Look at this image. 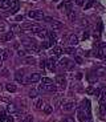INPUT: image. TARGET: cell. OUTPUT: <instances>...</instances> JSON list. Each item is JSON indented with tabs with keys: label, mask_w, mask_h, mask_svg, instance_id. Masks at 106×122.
Wrapping results in <instances>:
<instances>
[{
	"label": "cell",
	"mask_w": 106,
	"mask_h": 122,
	"mask_svg": "<svg viewBox=\"0 0 106 122\" xmlns=\"http://www.w3.org/2000/svg\"><path fill=\"white\" fill-rule=\"evenodd\" d=\"M82 107H84V109H86V117H89V118H90V116H91V114H90V101L85 100Z\"/></svg>",
	"instance_id": "8fae6325"
},
{
	"label": "cell",
	"mask_w": 106,
	"mask_h": 122,
	"mask_svg": "<svg viewBox=\"0 0 106 122\" xmlns=\"http://www.w3.org/2000/svg\"><path fill=\"white\" fill-rule=\"evenodd\" d=\"M28 17L40 21V20L44 19V13H42V11H29V12H28Z\"/></svg>",
	"instance_id": "6da1fadb"
},
{
	"label": "cell",
	"mask_w": 106,
	"mask_h": 122,
	"mask_svg": "<svg viewBox=\"0 0 106 122\" xmlns=\"http://www.w3.org/2000/svg\"><path fill=\"white\" fill-rule=\"evenodd\" d=\"M103 106H105V109H106V101H105V102H103Z\"/></svg>",
	"instance_id": "9f6ffc18"
},
{
	"label": "cell",
	"mask_w": 106,
	"mask_h": 122,
	"mask_svg": "<svg viewBox=\"0 0 106 122\" xmlns=\"http://www.w3.org/2000/svg\"><path fill=\"white\" fill-rule=\"evenodd\" d=\"M93 3H94V0H88V3L85 4V9H89V8H91V5H93Z\"/></svg>",
	"instance_id": "d590c367"
},
{
	"label": "cell",
	"mask_w": 106,
	"mask_h": 122,
	"mask_svg": "<svg viewBox=\"0 0 106 122\" xmlns=\"http://www.w3.org/2000/svg\"><path fill=\"white\" fill-rule=\"evenodd\" d=\"M49 24H50V27L53 28V29H60V28H62L64 27V24L61 21H57V20H52L50 23H49Z\"/></svg>",
	"instance_id": "7c38bea8"
},
{
	"label": "cell",
	"mask_w": 106,
	"mask_h": 122,
	"mask_svg": "<svg viewBox=\"0 0 106 122\" xmlns=\"http://www.w3.org/2000/svg\"><path fill=\"white\" fill-rule=\"evenodd\" d=\"M20 30H21V28L19 27L17 24H12V32H13V35H15V33H19Z\"/></svg>",
	"instance_id": "4316f807"
},
{
	"label": "cell",
	"mask_w": 106,
	"mask_h": 122,
	"mask_svg": "<svg viewBox=\"0 0 106 122\" xmlns=\"http://www.w3.org/2000/svg\"><path fill=\"white\" fill-rule=\"evenodd\" d=\"M21 28H23V29H29L30 30V28H32V23H25V24L21 25Z\"/></svg>",
	"instance_id": "836d02e7"
},
{
	"label": "cell",
	"mask_w": 106,
	"mask_h": 122,
	"mask_svg": "<svg viewBox=\"0 0 106 122\" xmlns=\"http://www.w3.org/2000/svg\"><path fill=\"white\" fill-rule=\"evenodd\" d=\"M13 121H15V119H13V117H11V116L7 117V122H13Z\"/></svg>",
	"instance_id": "f907efd6"
},
{
	"label": "cell",
	"mask_w": 106,
	"mask_h": 122,
	"mask_svg": "<svg viewBox=\"0 0 106 122\" xmlns=\"http://www.w3.org/2000/svg\"><path fill=\"white\" fill-rule=\"evenodd\" d=\"M3 61V58H1V49H0V62Z\"/></svg>",
	"instance_id": "11a10c76"
},
{
	"label": "cell",
	"mask_w": 106,
	"mask_h": 122,
	"mask_svg": "<svg viewBox=\"0 0 106 122\" xmlns=\"http://www.w3.org/2000/svg\"><path fill=\"white\" fill-rule=\"evenodd\" d=\"M88 37H89V33H88V32H86V33H84V40L88 39Z\"/></svg>",
	"instance_id": "db71d44e"
},
{
	"label": "cell",
	"mask_w": 106,
	"mask_h": 122,
	"mask_svg": "<svg viewBox=\"0 0 106 122\" xmlns=\"http://www.w3.org/2000/svg\"><path fill=\"white\" fill-rule=\"evenodd\" d=\"M17 55L21 57V56H25V52H24V51H19V52H17Z\"/></svg>",
	"instance_id": "816d5d0a"
},
{
	"label": "cell",
	"mask_w": 106,
	"mask_h": 122,
	"mask_svg": "<svg viewBox=\"0 0 106 122\" xmlns=\"http://www.w3.org/2000/svg\"><path fill=\"white\" fill-rule=\"evenodd\" d=\"M37 96H39V92H37L36 89H32V90L29 92V97L30 98H36Z\"/></svg>",
	"instance_id": "484cf974"
},
{
	"label": "cell",
	"mask_w": 106,
	"mask_h": 122,
	"mask_svg": "<svg viewBox=\"0 0 106 122\" xmlns=\"http://www.w3.org/2000/svg\"><path fill=\"white\" fill-rule=\"evenodd\" d=\"M76 12H74V11H72V12H69L68 13V17H69V20L70 21H73V20H76Z\"/></svg>",
	"instance_id": "f1b7e54d"
},
{
	"label": "cell",
	"mask_w": 106,
	"mask_h": 122,
	"mask_svg": "<svg viewBox=\"0 0 106 122\" xmlns=\"http://www.w3.org/2000/svg\"><path fill=\"white\" fill-rule=\"evenodd\" d=\"M41 29H42V28H41V27H39V25H36V24H32V28H30L32 33H39V32H40Z\"/></svg>",
	"instance_id": "7402d4cb"
},
{
	"label": "cell",
	"mask_w": 106,
	"mask_h": 122,
	"mask_svg": "<svg viewBox=\"0 0 106 122\" xmlns=\"http://www.w3.org/2000/svg\"><path fill=\"white\" fill-rule=\"evenodd\" d=\"M1 58H3V61L8 58V51L7 49H1Z\"/></svg>",
	"instance_id": "f546056e"
},
{
	"label": "cell",
	"mask_w": 106,
	"mask_h": 122,
	"mask_svg": "<svg viewBox=\"0 0 106 122\" xmlns=\"http://www.w3.org/2000/svg\"><path fill=\"white\" fill-rule=\"evenodd\" d=\"M56 64H57V61H56L55 57H50L46 61V66H48V69L50 70V72H53V70L56 69Z\"/></svg>",
	"instance_id": "277c9868"
},
{
	"label": "cell",
	"mask_w": 106,
	"mask_h": 122,
	"mask_svg": "<svg viewBox=\"0 0 106 122\" xmlns=\"http://www.w3.org/2000/svg\"><path fill=\"white\" fill-rule=\"evenodd\" d=\"M53 1H58V0H53Z\"/></svg>",
	"instance_id": "680465c9"
},
{
	"label": "cell",
	"mask_w": 106,
	"mask_h": 122,
	"mask_svg": "<svg viewBox=\"0 0 106 122\" xmlns=\"http://www.w3.org/2000/svg\"><path fill=\"white\" fill-rule=\"evenodd\" d=\"M58 64L61 65V66H64V68H68V69H70V68H72V65H73V62L72 61L69 60V58H61L60 61H58Z\"/></svg>",
	"instance_id": "3957f363"
},
{
	"label": "cell",
	"mask_w": 106,
	"mask_h": 122,
	"mask_svg": "<svg viewBox=\"0 0 106 122\" xmlns=\"http://www.w3.org/2000/svg\"><path fill=\"white\" fill-rule=\"evenodd\" d=\"M7 113L9 114H15L16 113V107L13 104H8V106H7Z\"/></svg>",
	"instance_id": "ac0fdd59"
},
{
	"label": "cell",
	"mask_w": 106,
	"mask_h": 122,
	"mask_svg": "<svg viewBox=\"0 0 106 122\" xmlns=\"http://www.w3.org/2000/svg\"><path fill=\"white\" fill-rule=\"evenodd\" d=\"M48 37H49V39H56L57 36H56L55 32H48Z\"/></svg>",
	"instance_id": "b9f144b4"
},
{
	"label": "cell",
	"mask_w": 106,
	"mask_h": 122,
	"mask_svg": "<svg viewBox=\"0 0 106 122\" xmlns=\"http://www.w3.org/2000/svg\"><path fill=\"white\" fill-rule=\"evenodd\" d=\"M9 8H11L9 0H0V9H9Z\"/></svg>",
	"instance_id": "4fadbf2b"
},
{
	"label": "cell",
	"mask_w": 106,
	"mask_h": 122,
	"mask_svg": "<svg viewBox=\"0 0 106 122\" xmlns=\"http://www.w3.org/2000/svg\"><path fill=\"white\" fill-rule=\"evenodd\" d=\"M44 90L50 92V93H57V86L55 84H48V85H44Z\"/></svg>",
	"instance_id": "9c48e42d"
},
{
	"label": "cell",
	"mask_w": 106,
	"mask_h": 122,
	"mask_svg": "<svg viewBox=\"0 0 106 122\" xmlns=\"http://www.w3.org/2000/svg\"><path fill=\"white\" fill-rule=\"evenodd\" d=\"M41 80V74L40 73H32L29 76V82H39Z\"/></svg>",
	"instance_id": "30bf717a"
},
{
	"label": "cell",
	"mask_w": 106,
	"mask_h": 122,
	"mask_svg": "<svg viewBox=\"0 0 106 122\" xmlns=\"http://www.w3.org/2000/svg\"><path fill=\"white\" fill-rule=\"evenodd\" d=\"M23 19H24V16H23V15H19V16H16V17H15V20H16V21H23Z\"/></svg>",
	"instance_id": "7dc6e473"
},
{
	"label": "cell",
	"mask_w": 106,
	"mask_h": 122,
	"mask_svg": "<svg viewBox=\"0 0 106 122\" xmlns=\"http://www.w3.org/2000/svg\"><path fill=\"white\" fill-rule=\"evenodd\" d=\"M88 122H93V121H91V119H89V121H88Z\"/></svg>",
	"instance_id": "6f0895ef"
},
{
	"label": "cell",
	"mask_w": 106,
	"mask_h": 122,
	"mask_svg": "<svg viewBox=\"0 0 106 122\" xmlns=\"http://www.w3.org/2000/svg\"><path fill=\"white\" fill-rule=\"evenodd\" d=\"M23 122H27V121H23Z\"/></svg>",
	"instance_id": "91938a15"
},
{
	"label": "cell",
	"mask_w": 106,
	"mask_h": 122,
	"mask_svg": "<svg viewBox=\"0 0 106 122\" xmlns=\"http://www.w3.org/2000/svg\"><path fill=\"white\" fill-rule=\"evenodd\" d=\"M48 48H50V45H49V41L44 40V41H42V44H41V49H48Z\"/></svg>",
	"instance_id": "4dcf8cb0"
},
{
	"label": "cell",
	"mask_w": 106,
	"mask_h": 122,
	"mask_svg": "<svg viewBox=\"0 0 106 122\" xmlns=\"http://www.w3.org/2000/svg\"><path fill=\"white\" fill-rule=\"evenodd\" d=\"M45 65H46V61H44V60H41V62H40V68H41L42 70L45 69Z\"/></svg>",
	"instance_id": "f6af8a7d"
},
{
	"label": "cell",
	"mask_w": 106,
	"mask_h": 122,
	"mask_svg": "<svg viewBox=\"0 0 106 122\" xmlns=\"http://www.w3.org/2000/svg\"><path fill=\"white\" fill-rule=\"evenodd\" d=\"M62 110L64 112H72L73 109H74V102L73 101H69V102H65V104L62 105Z\"/></svg>",
	"instance_id": "52a82bcc"
},
{
	"label": "cell",
	"mask_w": 106,
	"mask_h": 122,
	"mask_svg": "<svg viewBox=\"0 0 106 122\" xmlns=\"http://www.w3.org/2000/svg\"><path fill=\"white\" fill-rule=\"evenodd\" d=\"M56 43H57V40H56V39H49V45H50V48H52V46H55Z\"/></svg>",
	"instance_id": "74e56055"
},
{
	"label": "cell",
	"mask_w": 106,
	"mask_h": 122,
	"mask_svg": "<svg viewBox=\"0 0 106 122\" xmlns=\"http://www.w3.org/2000/svg\"><path fill=\"white\" fill-rule=\"evenodd\" d=\"M62 122H74V118H72V117H65Z\"/></svg>",
	"instance_id": "ab89813d"
},
{
	"label": "cell",
	"mask_w": 106,
	"mask_h": 122,
	"mask_svg": "<svg viewBox=\"0 0 106 122\" xmlns=\"http://www.w3.org/2000/svg\"><path fill=\"white\" fill-rule=\"evenodd\" d=\"M42 106H44V101H42V98H37L36 102H35V107H36V109H42Z\"/></svg>",
	"instance_id": "d6986e66"
},
{
	"label": "cell",
	"mask_w": 106,
	"mask_h": 122,
	"mask_svg": "<svg viewBox=\"0 0 106 122\" xmlns=\"http://www.w3.org/2000/svg\"><path fill=\"white\" fill-rule=\"evenodd\" d=\"M56 82H57L60 86L64 88V86L66 85V78H65L62 74H58V76H56Z\"/></svg>",
	"instance_id": "ba28073f"
},
{
	"label": "cell",
	"mask_w": 106,
	"mask_h": 122,
	"mask_svg": "<svg viewBox=\"0 0 106 122\" xmlns=\"http://www.w3.org/2000/svg\"><path fill=\"white\" fill-rule=\"evenodd\" d=\"M61 52H62V48L58 45H55L53 46V51H52V53H53V56H60Z\"/></svg>",
	"instance_id": "e0dca14e"
},
{
	"label": "cell",
	"mask_w": 106,
	"mask_h": 122,
	"mask_svg": "<svg viewBox=\"0 0 106 122\" xmlns=\"http://www.w3.org/2000/svg\"><path fill=\"white\" fill-rule=\"evenodd\" d=\"M35 1H37V0H35Z\"/></svg>",
	"instance_id": "94428289"
},
{
	"label": "cell",
	"mask_w": 106,
	"mask_h": 122,
	"mask_svg": "<svg viewBox=\"0 0 106 122\" xmlns=\"http://www.w3.org/2000/svg\"><path fill=\"white\" fill-rule=\"evenodd\" d=\"M74 61H76L77 64H80V65L84 62V61H82V57H80V56H76V57H74Z\"/></svg>",
	"instance_id": "8d00e7d4"
},
{
	"label": "cell",
	"mask_w": 106,
	"mask_h": 122,
	"mask_svg": "<svg viewBox=\"0 0 106 122\" xmlns=\"http://www.w3.org/2000/svg\"><path fill=\"white\" fill-rule=\"evenodd\" d=\"M37 35H39V36L41 37V39H44V40H45L46 37H48V32H46L45 29H41V30L39 32V33H37Z\"/></svg>",
	"instance_id": "d4e9b609"
},
{
	"label": "cell",
	"mask_w": 106,
	"mask_h": 122,
	"mask_svg": "<svg viewBox=\"0 0 106 122\" xmlns=\"http://www.w3.org/2000/svg\"><path fill=\"white\" fill-rule=\"evenodd\" d=\"M25 64L27 65H35L36 64V60H35V57H27L25 58Z\"/></svg>",
	"instance_id": "cb8c5ba5"
},
{
	"label": "cell",
	"mask_w": 106,
	"mask_h": 122,
	"mask_svg": "<svg viewBox=\"0 0 106 122\" xmlns=\"http://www.w3.org/2000/svg\"><path fill=\"white\" fill-rule=\"evenodd\" d=\"M78 119L80 121H85V116H84V113H82L81 110L78 112Z\"/></svg>",
	"instance_id": "f35d334b"
},
{
	"label": "cell",
	"mask_w": 106,
	"mask_h": 122,
	"mask_svg": "<svg viewBox=\"0 0 106 122\" xmlns=\"http://www.w3.org/2000/svg\"><path fill=\"white\" fill-rule=\"evenodd\" d=\"M58 8L64 9L66 13H69V12H72V11H73V3L70 1V0H64V3H61Z\"/></svg>",
	"instance_id": "7a4b0ae2"
},
{
	"label": "cell",
	"mask_w": 106,
	"mask_h": 122,
	"mask_svg": "<svg viewBox=\"0 0 106 122\" xmlns=\"http://www.w3.org/2000/svg\"><path fill=\"white\" fill-rule=\"evenodd\" d=\"M41 81H42V84H44V85H48V84H53V81H52L50 78H48V77H42Z\"/></svg>",
	"instance_id": "83f0119b"
},
{
	"label": "cell",
	"mask_w": 106,
	"mask_h": 122,
	"mask_svg": "<svg viewBox=\"0 0 106 122\" xmlns=\"http://www.w3.org/2000/svg\"><path fill=\"white\" fill-rule=\"evenodd\" d=\"M94 55L97 56L98 58H102V57H103V51H102V49H97V51H96V53H94Z\"/></svg>",
	"instance_id": "1f68e13d"
},
{
	"label": "cell",
	"mask_w": 106,
	"mask_h": 122,
	"mask_svg": "<svg viewBox=\"0 0 106 122\" xmlns=\"http://www.w3.org/2000/svg\"><path fill=\"white\" fill-rule=\"evenodd\" d=\"M15 78H16V81H23V78H24V72L23 70L15 72Z\"/></svg>",
	"instance_id": "2e32d148"
},
{
	"label": "cell",
	"mask_w": 106,
	"mask_h": 122,
	"mask_svg": "<svg viewBox=\"0 0 106 122\" xmlns=\"http://www.w3.org/2000/svg\"><path fill=\"white\" fill-rule=\"evenodd\" d=\"M64 52L68 53V55H76V49H74V46H69V48L64 49Z\"/></svg>",
	"instance_id": "603a6c76"
},
{
	"label": "cell",
	"mask_w": 106,
	"mask_h": 122,
	"mask_svg": "<svg viewBox=\"0 0 106 122\" xmlns=\"http://www.w3.org/2000/svg\"><path fill=\"white\" fill-rule=\"evenodd\" d=\"M5 89L9 92V93H15V92L17 90V88H16V85H15V84H8V85L5 86Z\"/></svg>",
	"instance_id": "44dd1931"
},
{
	"label": "cell",
	"mask_w": 106,
	"mask_h": 122,
	"mask_svg": "<svg viewBox=\"0 0 106 122\" xmlns=\"http://www.w3.org/2000/svg\"><path fill=\"white\" fill-rule=\"evenodd\" d=\"M44 21H46V23H50L52 20H53V17H49V16H44V19H42Z\"/></svg>",
	"instance_id": "ee69618b"
},
{
	"label": "cell",
	"mask_w": 106,
	"mask_h": 122,
	"mask_svg": "<svg viewBox=\"0 0 106 122\" xmlns=\"http://www.w3.org/2000/svg\"><path fill=\"white\" fill-rule=\"evenodd\" d=\"M68 41H69L70 46H76L77 44L80 43V39H78V36H77V35H70Z\"/></svg>",
	"instance_id": "8992f818"
},
{
	"label": "cell",
	"mask_w": 106,
	"mask_h": 122,
	"mask_svg": "<svg viewBox=\"0 0 106 122\" xmlns=\"http://www.w3.org/2000/svg\"><path fill=\"white\" fill-rule=\"evenodd\" d=\"M98 98H100L101 101L106 100V89H103V90L101 92V94H100V97H98Z\"/></svg>",
	"instance_id": "d6a6232c"
},
{
	"label": "cell",
	"mask_w": 106,
	"mask_h": 122,
	"mask_svg": "<svg viewBox=\"0 0 106 122\" xmlns=\"http://www.w3.org/2000/svg\"><path fill=\"white\" fill-rule=\"evenodd\" d=\"M84 3H85V0H76L77 5H84Z\"/></svg>",
	"instance_id": "c3c4849f"
},
{
	"label": "cell",
	"mask_w": 106,
	"mask_h": 122,
	"mask_svg": "<svg viewBox=\"0 0 106 122\" xmlns=\"http://www.w3.org/2000/svg\"><path fill=\"white\" fill-rule=\"evenodd\" d=\"M19 8H20V1L19 0H13V1H11V13H16L19 11Z\"/></svg>",
	"instance_id": "5b68a950"
},
{
	"label": "cell",
	"mask_w": 106,
	"mask_h": 122,
	"mask_svg": "<svg viewBox=\"0 0 106 122\" xmlns=\"http://www.w3.org/2000/svg\"><path fill=\"white\" fill-rule=\"evenodd\" d=\"M96 97H100V94H101V90L100 89H94V93H93Z\"/></svg>",
	"instance_id": "bcb514c9"
},
{
	"label": "cell",
	"mask_w": 106,
	"mask_h": 122,
	"mask_svg": "<svg viewBox=\"0 0 106 122\" xmlns=\"http://www.w3.org/2000/svg\"><path fill=\"white\" fill-rule=\"evenodd\" d=\"M4 119H7V114H5V112H0V122H3Z\"/></svg>",
	"instance_id": "e575fe53"
},
{
	"label": "cell",
	"mask_w": 106,
	"mask_h": 122,
	"mask_svg": "<svg viewBox=\"0 0 106 122\" xmlns=\"http://www.w3.org/2000/svg\"><path fill=\"white\" fill-rule=\"evenodd\" d=\"M105 113H106V109L103 106V104H101V114H105Z\"/></svg>",
	"instance_id": "681fc988"
},
{
	"label": "cell",
	"mask_w": 106,
	"mask_h": 122,
	"mask_svg": "<svg viewBox=\"0 0 106 122\" xmlns=\"http://www.w3.org/2000/svg\"><path fill=\"white\" fill-rule=\"evenodd\" d=\"M86 93H88V94H93V93H94V88H91V86H89V88L86 89Z\"/></svg>",
	"instance_id": "7bdbcfd3"
},
{
	"label": "cell",
	"mask_w": 106,
	"mask_h": 122,
	"mask_svg": "<svg viewBox=\"0 0 106 122\" xmlns=\"http://www.w3.org/2000/svg\"><path fill=\"white\" fill-rule=\"evenodd\" d=\"M25 121H27V122H33V118H32V117H27V119H25Z\"/></svg>",
	"instance_id": "f5cc1de1"
},
{
	"label": "cell",
	"mask_w": 106,
	"mask_h": 122,
	"mask_svg": "<svg viewBox=\"0 0 106 122\" xmlns=\"http://www.w3.org/2000/svg\"><path fill=\"white\" fill-rule=\"evenodd\" d=\"M8 25H7V23L4 21H0V33H5V32H8Z\"/></svg>",
	"instance_id": "ffe728a7"
},
{
	"label": "cell",
	"mask_w": 106,
	"mask_h": 122,
	"mask_svg": "<svg viewBox=\"0 0 106 122\" xmlns=\"http://www.w3.org/2000/svg\"><path fill=\"white\" fill-rule=\"evenodd\" d=\"M81 25H84V27H88V25H89V21L86 20V19H82V20H81Z\"/></svg>",
	"instance_id": "60d3db41"
},
{
	"label": "cell",
	"mask_w": 106,
	"mask_h": 122,
	"mask_svg": "<svg viewBox=\"0 0 106 122\" xmlns=\"http://www.w3.org/2000/svg\"><path fill=\"white\" fill-rule=\"evenodd\" d=\"M12 37H13V32L12 30H8V32H5V33L1 36V40H3V41H9V40H12Z\"/></svg>",
	"instance_id": "5bb4252c"
},
{
	"label": "cell",
	"mask_w": 106,
	"mask_h": 122,
	"mask_svg": "<svg viewBox=\"0 0 106 122\" xmlns=\"http://www.w3.org/2000/svg\"><path fill=\"white\" fill-rule=\"evenodd\" d=\"M42 110H44V113H45V114H50L52 112H53V107H52L50 104H44Z\"/></svg>",
	"instance_id": "9a60e30c"
}]
</instances>
